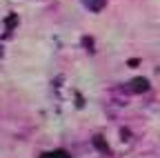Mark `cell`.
Listing matches in <instances>:
<instances>
[{
	"instance_id": "1",
	"label": "cell",
	"mask_w": 160,
	"mask_h": 158,
	"mask_svg": "<svg viewBox=\"0 0 160 158\" xmlns=\"http://www.w3.org/2000/svg\"><path fill=\"white\" fill-rule=\"evenodd\" d=\"M129 89H131V94H145V91H149V80L142 76H138L129 83Z\"/></svg>"
},
{
	"instance_id": "2",
	"label": "cell",
	"mask_w": 160,
	"mask_h": 158,
	"mask_svg": "<svg viewBox=\"0 0 160 158\" xmlns=\"http://www.w3.org/2000/svg\"><path fill=\"white\" fill-rule=\"evenodd\" d=\"M105 3H107V0H82V5L87 9H91V11H100L105 7Z\"/></svg>"
},
{
	"instance_id": "3",
	"label": "cell",
	"mask_w": 160,
	"mask_h": 158,
	"mask_svg": "<svg viewBox=\"0 0 160 158\" xmlns=\"http://www.w3.org/2000/svg\"><path fill=\"white\" fill-rule=\"evenodd\" d=\"M40 158H69V154L62 151V149H56V151H47V154H42Z\"/></svg>"
},
{
	"instance_id": "4",
	"label": "cell",
	"mask_w": 160,
	"mask_h": 158,
	"mask_svg": "<svg viewBox=\"0 0 160 158\" xmlns=\"http://www.w3.org/2000/svg\"><path fill=\"white\" fill-rule=\"evenodd\" d=\"M93 145H98V147L102 149V151H107V145H105V140H102L100 136H96V138H93Z\"/></svg>"
}]
</instances>
